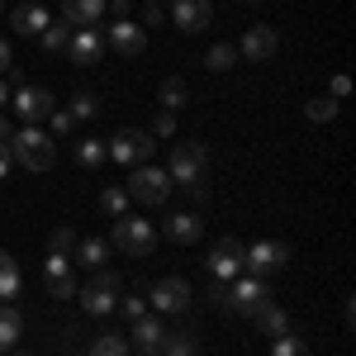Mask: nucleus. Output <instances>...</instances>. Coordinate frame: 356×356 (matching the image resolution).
I'll use <instances>...</instances> for the list:
<instances>
[{
  "label": "nucleus",
  "mask_w": 356,
  "mask_h": 356,
  "mask_svg": "<svg viewBox=\"0 0 356 356\" xmlns=\"http://www.w3.org/2000/svg\"><path fill=\"white\" fill-rule=\"evenodd\" d=\"M243 266H247L252 275H275L280 266H290V247L275 243V238H266V243H252V247H247V257H243Z\"/></svg>",
  "instance_id": "obj_7"
},
{
  "label": "nucleus",
  "mask_w": 356,
  "mask_h": 356,
  "mask_svg": "<svg viewBox=\"0 0 356 356\" xmlns=\"http://www.w3.org/2000/svg\"><path fill=\"white\" fill-rule=\"evenodd\" d=\"M67 24V19H62ZM62 24H48L43 33H38V43H43V53H62L67 48V38H72V29H62Z\"/></svg>",
  "instance_id": "obj_29"
},
{
  "label": "nucleus",
  "mask_w": 356,
  "mask_h": 356,
  "mask_svg": "<svg viewBox=\"0 0 356 356\" xmlns=\"http://www.w3.org/2000/svg\"><path fill=\"white\" fill-rule=\"evenodd\" d=\"M243 257H247V247L238 243V238H219L214 257H209V275H214V280H238V271H243Z\"/></svg>",
  "instance_id": "obj_9"
},
{
  "label": "nucleus",
  "mask_w": 356,
  "mask_h": 356,
  "mask_svg": "<svg viewBox=\"0 0 356 356\" xmlns=\"http://www.w3.org/2000/svg\"><path fill=\"white\" fill-rule=\"evenodd\" d=\"M110 48L119 57H138L143 48H147V33H143L134 19H114L110 24Z\"/></svg>",
  "instance_id": "obj_14"
},
{
  "label": "nucleus",
  "mask_w": 356,
  "mask_h": 356,
  "mask_svg": "<svg viewBox=\"0 0 356 356\" xmlns=\"http://www.w3.org/2000/svg\"><path fill=\"white\" fill-rule=\"evenodd\" d=\"M152 134H157V138H171V134H176V114L162 110V114H157V124H152Z\"/></svg>",
  "instance_id": "obj_37"
},
{
  "label": "nucleus",
  "mask_w": 356,
  "mask_h": 356,
  "mask_svg": "<svg viewBox=\"0 0 356 356\" xmlns=\"http://www.w3.org/2000/svg\"><path fill=\"white\" fill-rule=\"evenodd\" d=\"M271 356H309V347H304L295 332H280V337H275V347H271Z\"/></svg>",
  "instance_id": "obj_34"
},
{
  "label": "nucleus",
  "mask_w": 356,
  "mask_h": 356,
  "mask_svg": "<svg viewBox=\"0 0 356 356\" xmlns=\"http://www.w3.org/2000/svg\"><path fill=\"white\" fill-rule=\"evenodd\" d=\"M143 19H147V24H162L166 10H162V5H147V15H143Z\"/></svg>",
  "instance_id": "obj_42"
},
{
  "label": "nucleus",
  "mask_w": 356,
  "mask_h": 356,
  "mask_svg": "<svg viewBox=\"0 0 356 356\" xmlns=\"http://www.w3.org/2000/svg\"><path fill=\"white\" fill-rule=\"evenodd\" d=\"M10 24L19 29V33H33V38H38L43 29L53 24V15H48L43 5H19V10H10Z\"/></svg>",
  "instance_id": "obj_20"
},
{
  "label": "nucleus",
  "mask_w": 356,
  "mask_h": 356,
  "mask_svg": "<svg viewBox=\"0 0 356 356\" xmlns=\"http://www.w3.org/2000/svg\"><path fill=\"white\" fill-rule=\"evenodd\" d=\"M43 285H48L53 300H72V295H76V275H72V266H67V257H48Z\"/></svg>",
  "instance_id": "obj_16"
},
{
  "label": "nucleus",
  "mask_w": 356,
  "mask_h": 356,
  "mask_svg": "<svg viewBox=\"0 0 356 356\" xmlns=\"http://www.w3.org/2000/svg\"><path fill=\"white\" fill-rule=\"evenodd\" d=\"M147 5H162V0H147Z\"/></svg>",
  "instance_id": "obj_47"
},
{
  "label": "nucleus",
  "mask_w": 356,
  "mask_h": 356,
  "mask_svg": "<svg viewBox=\"0 0 356 356\" xmlns=\"http://www.w3.org/2000/svg\"><path fill=\"white\" fill-rule=\"evenodd\" d=\"M114 247H119L124 257H152V247H157V228H152L147 219L119 214V219H114Z\"/></svg>",
  "instance_id": "obj_3"
},
{
  "label": "nucleus",
  "mask_w": 356,
  "mask_h": 356,
  "mask_svg": "<svg viewBox=\"0 0 356 356\" xmlns=\"http://www.w3.org/2000/svg\"><path fill=\"white\" fill-rule=\"evenodd\" d=\"M10 138H15V124H10V119L0 114V143H10Z\"/></svg>",
  "instance_id": "obj_43"
},
{
  "label": "nucleus",
  "mask_w": 356,
  "mask_h": 356,
  "mask_svg": "<svg viewBox=\"0 0 356 356\" xmlns=\"http://www.w3.org/2000/svg\"><path fill=\"white\" fill-rule=\"evenodd\" d=\"M124 191H129V200H138V204H152V209H157V204H166V195H171V176H166L162 166H134V176H129V186H124Z\"/></svg>",
  "instance_id": "obj_4"
},
{
  "label": "nucleus",
  "mask_w": 356,
  "mask_h": 356,
  "mask_svg": "<svg viewBox=\"0 0 356 356\" xmlns=\"http://www.w3.org/2000/svg\"><path fill=\"white\" fill-rule=\"evenodd\" d=\"M157 95H162V110H171V114H176V110H181V105H186V86L176 81V76H166V81H162V90H157Z\"/></svg>",
  "instance_id": "obj_30"
},
{
  "label": "nucleus",
  "mask_w": 356,
  "mask_h": 356,
  "mask_svg": "<svg viewBox=\"0 0 356 356\" xmlns=\"http://www.w3.org/2000/svg\"><path fill=\"white\" fill-rule=\"evenodd\" d=\"M171 19L181 33H200V29H209L214 19V5L209 0H171Z\"/></svg>",
  "instance_id": "obj_10"
},
{
  "label": "nucleus",
  "mask_w": 356,
  "mask_h": 356,
  "mask_svg": "<svg viewBox=\"0 0 356 356\" xmlns=\"http://www.w3.org/2000/svg\"><path fill=\"white\" fill-rule=\"evenodd\" d=\"M15 356H33V352H15Z\"/></svg>",
  "instance_id": "obj_46"
},
{
  "label": "nucleus",
  "mask_w": 356,
  "mask_h": 356,
  "mask_svg": "<svg viewBox=\"0 0 356 356\" xmlns=\"http://www.w3.org/2000/svg\"><path fill=\"white\" fill-rule=\"evenodd\" d=\"M152 147H157L152 134H143V129H119V134L110 138V147H105V152H110L114 162H124V166H138V162H147V157H152Z\"/></svg>",
  "instance_id": "obj_5"
},
{
  "label": "nucleus",
  "mask_w": 356,
  "mask_h": 356,
  "mask_svg": "<svg viewBox=\"0 0 356 356\" xmlns=\"http://www.w3.org/2000/svg\"><path fill=\"white\" fill-rule=\"evenodd\" d=\"M110 257V243H100V238H86V243H76V261L81 266H95L100 271V261Z\"/></svg>",
  "instance_id": "obj_24"
},
{
  "label": "nucleus",
  "mask_w": 356,
  "mask_h": 356,
  "mask_svg": "<svg viewBox=\"0 0 356 356\" xmlns=\"http://www.w3.org/2000/svg\"><path fill=\"white\" fill-rule=\"evenodd\" d=\"M124 314H129V318H143V314H147L143 295H129V300H124Z\"/></svg>",
  "instance_id": "obj_38"
},
{
  "label": "nucleus",
  "mask_w": 356,
  "mask_h": 356,
  "mask_svg": "<svg viewBox=\"0 0 356 356\" xmlns=\"http://www.w3.org/2000/svg\"><path fill=\"white\" fill-rule=\"evenodd\" d=\"M19 295V266H15V257L0 247V304H10Z\"/></svg>",
  "instance_id": "obj_23"
},
{
  "label": "nucleus",
  "mask_w": 356,
  "mask_h": 356,
  "mask_svg": "<svg viewBox=\"0 0 356 356\" xmlns=\"http://www.w3.org/2000/svg\"><path fill=\"white\" fill-rule=\"evenodd\" d=\"M0 72H10V43L0 38Z\"/></svg>",
  "instance_id": "obj_44"
},
{
  "label": "nucleus",
  "mask_w": 356,
  "mask_h": 356,
  "mask_svg": "<svg viewBox=\"0 0 356 356\" xmlns=\"http://www.w3.org/2000/svg\"><path fill=\"white\" fill-rule=\"evenodd\" d=\"M19 332H24V318H19V309L15 304H0V356L10 352L15 342H19Z\"/></svg>",
  "instance_id": "obj_22"
},
{
  "label": "nucleus",
  "mask_w": 356,
  "mask_h": 356,
  "mask_svg": "<svg viewBox=\"0 0 356 356\" xmlns=\"http://www.w3.org/2000/svg\"><path fill=\"white\" fill-rule=\"evenodd\" d=\"M162 233L171 238V243H200L204 223H200V214H171V219L162 223Z\"/></svg>",
  "instance_id": "obj_21"
},
{
  "label": "nucleus",
  "mask_w": 356,
  "mask_h": 356,
  "mask_svg": "<svg viewBox=\"0 0 356 356\" xmlns=\"http://www.w3.org/2000/svg\"><path fill=\"white\" fill-rule=\"evenodd\" d=\"M90 356H134V347H129L119 332H100L95 347H90Z\"/></svg>",
  "instance_id": "obj_25"
},
{
  "label": "nucleus",
  "mask_w": 356,
  "mask_h": 356,
  "mask_svg": "<svg viewBox=\"0 0 356 356\" xmlns=\"http://www.w3.org/2000/svg\"><path fill=\"white\" fill-rule=\"evenodd\" d=\"M105 10H110L114 19H129V0H105Z\"/></svg>",
  "instance_id": "obj_39"
},
{
  "label": "nucleus",
  "mask_w": 356,
  "mask_h": 356,
  "mask_svg": "<svg viewBox=\"0 0 356 356\" xmlns=\"http://www.w3.org/2000/svg\"><path fill=\"white\" fill-rule=\"evenodd\" d=\"M100 209H105L110 219H119V214H129V191H124V186H110V191L100 195Z\"/></svg>",
  "instance_id": "obj_28"
},
{
  "label": "nucleus",
  "mask_w": 356,
  "mask_h": 356,
  "mask_svg": "<svg viewBox=\"0 0 356 356\" xmlns=\"http://www.w3.org/2000/svg\"><path fill=\"white\" fill-rule=\"evenodd\" d=\"M266 295H271V290H266V280H261V275L228 280V304H233V314H252V304H261Z\"/></svg>",
  "instance_id": "obj_12"
},
{
  "label": "nucleus",
  "mask_w": 356,
  "mask_h": 356,
  "mask_svg": "<svg viewBox=\"0 0 356 356\" xmlns=\"http://www.w3.org/2000/svg\"><path fill=\"white\" fill-rule=\"evenodd\" d=\"M0 15H5V0H0Z\"/></svg>",
  "instance_id": "obj_48"
},
{
  "label": "nucleus",
  "mask_w": 356,
  "mask_h": 356,
  "mask_svg": "<svg viewBox=\"0 0 356 356\" xmlns=\"http://www.w3.org/2000/svg\"><path fill=\"white\" fill-rule=\"evenodd\" d=\"M195 352H200V347H195L191 332H166V337H162V352H157V356H195Z\"/></svg>",
  "instance_id": "obj_26"
},
{
  "label": "nucleus",
  "mask_w": 356,
  "mask_h": 356,
  "mask_svg": "<svg viewBox=\"0 0 356 356\" xmlns=\"http://www.w3.org/2000/svg\"><path fill=\"white\" fill-rule=\"evenodd\" d=\"M76 295H81V309H86V314L105 318L114 304H119V300H114V295H119V275H114V271H95V280H90L86 290H76Z\"/></svg>",
  "instance_id": "obj_6"
},
{
  "label": "nucleus",
  "mask_w": 356,
  "mask_h": 356,
  "mask_svg": "<svg viewBox=\"0 0 356 356\" xmlns=\"http://www.w3.org/2000/svg\"><path fill=\"white\" fill-rule=\"evenodd\" d=\"M48 124H53V134H72L76 119H72V110H53V114H48Z\"/></svg>",
  "instance_id": "obj_36"
},
{
  "label": "nucleus",
  "mask_w": 356,
  "mask_h": 356,
  "mask_svg": "<svg viewBox=\"0 0 356 356\" xmlns=\"http://www.w3.org/2000/svg\"><path fill=\"white\" fill-rule=\"evenodd\" d=\"M95 110H100V100H95L90 90H81V95L72 100V119H95Z\"/></svg>",
  "instance_id": "obj_35"
},
{
  "label": "nucleus",
  "mask_w": 356,
  "mask_h": 356,
  "mask_svg": "<svg viewBox=\"0 0 356 356\" xmlns=\"http://www.w3.org/2000/svg\"><path fill=\"white\" fill-rule=\"evenodd\" d=\"M275 48H280V38H275L271 24H252L243 33V43H238V57H252V62H266V57H275Z\"/></svg>",
  "instance_id": "obj_13"
},
{
  "label": "nucleus",
  "mask_w": 356,
  "mask_h": 356,
  "mask_svg": "<svg viewBox=\"0 0 356 356\" xmlns=\"http://www.w3.org/2000/svg\"><path fill=\"white\" fill-rule=\"evenodd\" d=\"M100 33L95 29H72V38H67V57L76 62V67H95L100 62Z\"/></svg>",
  "instance_id": "obj_15"
},
{
  "label": "nucleus",
  "mask_w": 356,
  "mask_h": 356,
  "mask_svg": "<svg viewBox=\"0 0 356 356\" xmlns=\"http://www.w3.org/2000/svg\"><path fill=\"white\" fill-rule=\"evenodd\" d=\"M10 166H15V157H10V143H0V181L10 176Z\"/></svg>",
  "instance_id": "obj_40"
},
{
  "label": "nucleus",
  "mask_w": 356,
  "mask_h": 356,
  "mask_svg": "<svg viewBox=\"0 0 356 356\" xmlns=\"http://www.w3.org/2000/svg\"><path fill=\"white\" fill-rule=\"evenodd\" d=\"M48 252H53V257H72V252H76V233H72V228H53Z\"/></svg>",
  "instance_id": "obj_33"
},
{
  "label": "nucleus",
  "mask_w": 356,
  "mask_h": 356,
  "mask_svg": "<svg viewBox=\"0 0 356 356\" xmlns=\"http://www.w3.org/2000/svg\"><path fill=\"white\" fill-rule=\"evenodd\" d=\"M10 157L24 166V171H53L57 162V143L43 129H15V138H10Z\"/></svg>",
  "instance_id": "obj_2"
},
{
  "label": "nucleus",
  "mask_w": 356,
  "mask_h": 356,
  "mask_svg": "<svg viewBox=\"0 0 356 356\" xmlns=\"http://www.w3.org/2000/svg\"><path fill=\"white\" fill-rule=\"evenodd\" d=\"M204 171H209V147L204 143H176L171 147V162H166L171 186H186V191L204 195Z\"/></svg>",
  "instance_id": "obj_1"
},
{
  "label": "nucleus",
  "mask_w": 356,
  "mask_h": 356,
  "mask_svg": "<svg viewBox=\"0 0 356 356\" xmlns=\"http://www.w3.org/2000/svg\"><path fill=\"white\" fill-rule=\"evenodd\" d=\"M304 114H309L314 124H328V119H337V100H332V95H318V100L304 105Z\"/></svg>",
  "instance_id": "obj_31"
},
{
  "label": "nucleus",
  "mask_w": 356,
  "mask_h": 356,
  "mask_svg": "<svg viewBox=\"0 0 356 356\" xmlns=\"http://www.w3.org/2000/svg\"><path fill=\"white\" fill-rule=\"evenodd\" d=\"M162 337H166V328H162V318H134V347H138V356H157L162 352Z\"/></svg>",
  "instance_id": "obj_19"
},
{
  "label": "nucleus",
  "mask_w": 356,
  "mask_h": 356,
  "mask_svg": "<svg viewBox=\"0 0 356 356\" xmlns=\"http://www.w3.org/2000/svg\"><path fill=\"white\" fill-rule=\"evenodd\" d=\"M105 157H110V152H105V143H100V138H81V143H76V162H81L86 171H90V166H100Z\"/></svg>",
  "instance_id": "obj_27"
},
{
  "label": "nucleus",
  "mask_w": 356,
  "mask_h": 356,
  "mask_svg": "<svg viewBox=\"0 0 356 356\" xmlns=\"http://www.w3.org/2000/svg\"><path fill=\"white\" fill-rule=\"evenodd\" d=\"M252 5H261V0H252Z\"/></svg>",
  "instance_id": "obj_49"
},
{
  "label": "nucleus",
  "mask_w": 356,
  "mask_h": 356,
  "mask_svg": "<svg viewBox=\"0 0 356 356\" xmlns=\"http://www.w3.org/2000/svg\"><path fill=\"white\" fill-rule=\"evenodd\" d=\"M347 90H352V81H347V76H342V72H337V76H332V100H342V95H347Z\"/></svg>",
  "instance_id": "obj_41"
},
{
  "label": "nucleus",
  "mask_w": 356,
  "mask_h": 356,
  "mask_svg": "<svg viewBox=\"0 0 356 356\" xmlns=\"http://www.w3.org/2000/svg\"><path fill=\"white\" fill-rule=\"evenodd\" d=\"M252 323H257V332H271V337H280V332H290V314L280 309V304L266 295L261 304H252Z\"/></svg>",
  "instance_id": "obj_17"
},
{
  "label": "nucleus",
  "mask_w": 356,
  "mask_h": 356,
  "mask_svg": "<svg viewBox=\"0 0 356 356\" xmlns=\"http://www.w3.org/2000/svg\"><path fill=\"white\" fill-rule=\"evenodd\" d=\"M0 105H10V86L0 81Z\"/></svg>",
  "instance_id": "obj_45"
},
{
  "label": "nucleus",
  "mask_w": 356,
  "mask_h": 356,
  "mask_svg": "<svg viewBox=\"0 0 356 356\" xmlns=\"http://www.w3.org/2000/svg\"><path fill=\"white\" fill-rule=\"evenodd\" d=\"M105 15V0H62V19L72 29H95Z\"/></svg>",
  "instance_id": "obj_18"
},
{
  "label": "nucleus",
  "mask_w": 356,
  "mask_h": 356,
  "mask_svg": "<svg viewBox=\"0 0 356 356\" xmlns=\"http://www.w3.org/2000/svg\"><path fill=\"white\" fill-rule=\"evenodd\" d=\"M191 280H181V275H166V280H157L152 285V304L162 309V314H181L186 304H191Z\"/></svg>",
  "instance_id": "obj_11"
},
{
  "label": "nucleus",
  "mask_w": 356,
  "mask_h": 356,
  "mask_svg": "<svg viewBox=\"0 0 356 356\" xmlns=\"http://www.w3.org/2000/svg\"><path fill=\"white\" fill-rule=\"evenodd\" d=\"M204 62H209V72H228V67L238 62V48H228V43H214Z\"/></svg>",
  "instance_id": "obj_32"
},
{
  "label": "nucleus",
  "mask_w": 356,
  "mask_h": 356,
  "mask_svg": "<svg viewBox=\"0 0 356 356\" xmlns=\"http://www.w3.org/2000/svg\"><path fill=\"white\" fill-rule=\"evenodd\" d=\"M10 105H15V114L24 119V124H38V119H48L53 114V90H43V86H19L15 95H10Z\"/></svg>",
  "instance_id": "obj_8"
}]
</instances>
